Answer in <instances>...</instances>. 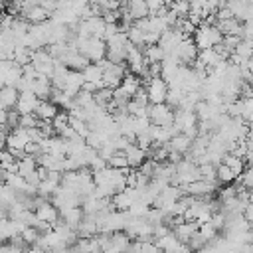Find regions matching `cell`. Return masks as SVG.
I'll use <instances>...</instances> for the list:
<instances>
[{
  "label": "cell",
  "instance_id": "52a82bcc",
  "mask_svg": "<svg viewBox=\"0 0 253 253\" xmlns=\"http://www.w3.org/2000/svg\"><path fill=\"white\" fill-rule=\"evenodd\" d=\"M215 188H217V182H210V180L198 178V180L186 184L182 188V192L188 194V196H194V198H211V194L215 192Z\"/></svg>",
  "mask_w": 253,
  "mask_h": 253
},
{
  "label": "cell",
  "instance_id": "83f0119b",
  "mask_svg": "<svg viewBox=\"0 0 253 253\" xmlns=\"http://www.w3.org/2000/svg\"><path fill=\"white\" fill-rule=\"evenodd\" d=\"M49 123H51V126H53V132L59 134V132L69 125V113H67V111H57L55 117H53Z\"/></svg>",
  "mask_w": 253,
  "mask_h": 253
},
{
  "label": "cell",
  "instance_id": "836d02e7",
  "mask_svg": "<svg viewBox=\"0 0 253 253\" xmlns=\"http://www.w3.org/2000/svg\"><path fill=\"white\" fill-rule=\"evenodd\" d=\"M6 119H8V109L0 107V125H6Z\"/></svg>",
  "mask_w": 253,
  "mask_h": 253
},
{
  "label": "cell",
  "instance_id": "4fadbf2b",
  "mask_svg": "<svg viewBox=\"0 0 253 253\" xmlns=\"http://www.w3.org/2000/svg\"><path fill=\"white\" fill-rule=\"evenodd\" d=\"M51 81H49V77H43V75H38L34 81H32V93L40 99V101H45V99H49V95H51Z\"/></svg>",
  "mask_w": 253,
  "mask_h": 253
},
{
  "label": "cell",
  "instance_id": "d6986e66",
  "mask_svg": "<svg viewBox=\"0 0 253 253\" xmlns=\"http://www.w3.org/2000/svg\"><path fill=\"white\" fill-rule=\"evenodd\" d=\"M81 87H83V77H81V73H79V71L69 69V71H67V77H65V83H63V89H61V91H65L67 95L75 97V95L81 91Z\"/></svg>",
  "mask_w": 253,
  "mask_h": 253
},
{
  "label": "cell",
  "instance_id": "f1b7e54d",
  "mask_svg": "<svg viewBox=\"0 0 253 253\" xmlns=\"http://www.w3.org/2000/svg\"><path fill=\"white\" fill-rule=\"evenodd\" d=\"M233 180H235V176L231 174V170L223 162H219L215 166V182H219V184H231Z\"/></svg>",
  "mask_w": 253,
  "mask_h": 253
},
{
  "label": "cell",
  "instance_id": "9a60e30c",
  "mask_svg": "<svg viewBox=\"0 0 253 253\" xmlns=\"http://www.w3.org/2000/svg\"><path fill=\"white\" fill-rule=\"evenodd\" d=\"M20 18H24V20L30 22V24H40V22H45V20L49 18V12H47L43 6H40V4H32L30 8H26V10L20 14Z\"/></svg>",
  "mask_w": 253,
  "mask_h": 253
},
{
  "label": "cell",
  "instance_id": "8fae6325",
  "mask_svg": "<svg viewBox=\"0 0 253 253\" xmlns=\"http://www.w3.org/2000/svg\"><path fill=\"white\" fill-rule=\"evenodd\" d=\"M196 229H198V223H196V221H190V219H182L180 223H176V225L170 227V231H172V233L176 235V239L182 241V243H188V239L196 233Z\"/></svg>",
  "mask_w": 253,
  "mask_h": 253
},
{
  "label": "cell",
  "instance_id": "5b68a950",
  "mask_svg": "<svg viewBox=\"0 0 253 253\" xmlns=\"http://www.w3.org/2000/svg\"><path fill=\"white\" fill-rule=\"evenodd\" d=\"M144 93L150 105L154 103H164L166 93H168V83L162 77H148L146 85H144Z\"/></svg>",
  "mask_w": 253,
  "mask_h": 253
},
{
  "label": "cell",
  "instance_id": "7402d4cb",
  "mask_svg": "<svg viewBox=\"0 0 253 253\" xmlns=\"http://www.w3.org/2000/svg\"><path fill=\"white\" fill-rule=\"evenodd\" d=\"M221 162L231 170V174L237 178L245 168H247V162L241 158V156H237V154H233V152H227V154H223V158H221Z\"/></svg>",
  "mask_w": 253,
  "mask_h": 253
},
{
  "label": "cell",
  "instance_id": "ac0fdd59",
  "mask_svg": "<svg viewBox=\"0 0 253 253\" xmlns=\"http://www.w3.org/2000/svg\"><path fill=\"white\" fill-rule=\"evenodd\" d=\"M81 217H83V210H81V206H75V208H63V210H59V219H61L65 225H69L71 229H77V225H79Z\"/></svg>",
  "mask_w": 253,
  "mask_h": 253
},
{
  "label": "cell",
  "instance_id": "f546056e",
  "mask_svg": "<svg viewBox=\"0 0 253 253\" xmlns=\"http://www.w3.org/2000/svg\"><path fill=\"white\" fill-rule=\"evenodd\" d=\"M168 10L176 18H186V14L190 12V4H188V0H174V2L168 4Z\"/></svg>",
  "mask_w": 253,
  "mask_h": 253
},
{
  "label": "cell",
  "instance_id": "2e32d148",
  "mask_svg": "<svg viewBox=\"0 0 253 253\" xmlns=\"http://www.w3.org/2000/svg\"><path fill=\"white\" fill-rule=\"evenodd\" d=\"M168 150H172V152H178V154H188V150H190V146H192V138L188 136V134H184V132H176L170 140H168Z\"/></svg>",
  "mask_w": 253,
  "mask_h": 253
},
{
  "label": "cell",
  "instance_id": "7c38bea8",
  "mask_svg": "<svg viewBox=\"0 0 253 253\" xmlns=\"http://www.w3.org/2000/svg\"><path fill=\"white\" fill-rule=\"evenodd\" d=\"M225 6L237 22H249L251 20V4L241 2V0H229Z\"/></svg>",
  "mask_w": 253,
  "mask_h": 253
},
{
  "label": "cell",
  "instance_id": "cb8c5ba5",
  "mask_svg": "<svg viewBox=\"0 0 253 253\" xmlns=\"http://www.w3.org/2000/svg\"><path fill=\"white\" fill-rule=\"evenodd\" d=\"M142 55L146 63H160L164 59V49L158 43H148V45H142Z\"/></svg>",
  "mask_w": 253,
  "mask_h": 253
},
{
  "label": "cell",
  "instance_id": "44dd1931",
  "mask_svg": "<svg viewBox=\"0 0 253 253\" xmlns=\"http://www.w3.org/2000/svg\"><path fill=\"white\" fill-rule=\"evenodd\" d=\"M57 111H59V107L53 105L49 99H45V101H40V103H38L34 115L38 117V121H51V119L55 117Z\"/></svg>",
  "mask_w": 253,
  "mask_h": 253
},
{
  "label": "cell",
  "instance_id": "4316f807",
  "mask_svg": "<svg viewBox=\"0 0 253 253\" xmlns=\"http://www.w3.org/2000/svg\"><path fill=\"white\" fill-rule=\"evenodd\" d=\"M93 99H95V103H99L101 107H109L111 105V101H113V89H109V87H99L95 93H93Z\"/></svg>",
  "mask_w": 253,
  "mask_h": 253
},
{
  "label": "cell",
  "instance_id": "8992f818",
  "mask_svg": "<svg viewBox=\"0 0 253 253\" xmlns=\"http://www.w3.org/2000/svg\"><path fill=\"white\" fill-rule=\"evenodd\" d=\"M172 57H174L180 65H192V63L196 61V57H198V47H196V43L192 42V38L182 40V42L176 45Z\"/></svg>",
  "mask_w": 253,
  "mask_h": 253
},
{
  "label": "cell",
  "instance_id": "30bf717a",
  "mask_svg": "<svg viewBox=\"0 0 253 253\" xmlns=\"http://www.w3.org/2000/svg\"><path fill=\"white\" fill-rule=\"evenodd\" d=\"M59 63H63L67 69H73V71H81L87 63H89V59L83 55V53H79L73 45H69V49L65 51V55L59 59Z\"/></svg>",
  "mask_w": 253,
  "mask_h": 253
},
{
  "label": "cell",
  "instance_id": "7a4b0ae2",
  "mask_svg": "<svg viewBox=\"0 0 253 253\" xmlns=\"http://www.w3.org/2000/svg\"><path fill=\"white\" fill-rule=\"evenodd\" d=\"M103 69V87H109V89H115L121 85L125 73H126V67L125 63H111L107 57H103L101 61H97Z\"/></svg>",
  "mask_w": 253,
  "mask_h": 253
},
{
  "label": "cell",
  "instance_id": "e0dca14e",
  "mask_svg": "<svg viewBox=\"0 0 253 253\" xmlns=\"http://www.w3.org/2000/svg\"><path fill=\"white\" fill-rule=\"evenodd\" d=\"M81 77H83V81L85 83H95V85H99V87H103V69H101V65L99 63H87L81 71Z\"/></svg>",
  "mask_w": 253,
  "mask_h": 253
},
{
  "label": "cell",
  "instance_id": "603a6c76",
  "mask_svg": "<svg viewBox=\"0 0 253 253\" xmlns=\"http://www.w3.org/2000/svg\"><path fill=\"white\" fill-rule=\"evenodd\" d=\"M18 99V89L12 85H4L0 87V107L2 109H14Z\"/></svg>",
  "mask_w": 253,
  "mask_h": 253
},
{
  "label": "cell",
  "instance_id": "d4e9b609",
  "mask_svg": "<svg viewBox=\"0 0 253 253\" xmlns=\"http://www.w3.org/2000/svg\"><path fill=\"white\" fill-rule=\"evenodd\" d=\"M36 168H38V162H36V158L30 156V154H22V156L16 160V172H18L20 176H28V174L34 172Z\"/></svg>",
  "mask_w": 253,
  "mask_h": 253
},
{
  "label": "cell",
  "instance_id": "277c9868",
  "mask_svg": "<svg viewBox=\"0 0 253 253\" xmlns=\"http://www.w3.org/2000/svg\"><path fill=\"white\" fill-rule=\"evenodd\" d=\"M146 115H148L150 123H152V125H158V126H168V125H172V121H174V109L168 107L166 103L148 105Z\"/></svg>",
  "mask_w": 253,
  "mask_h": 253
},
{
  "label": "cell",
  "instance_id": "9c48e42d",
  "mask_svg": "<svg viewBox=\"0 0 253 253\" xmlns=\"http://www.w3.org/2000/svg\"><path fill=\"white\" fill-rule=\"evenodd\" d=\"M38 103H40V99H38L32 91H20L14 109H16L20 115H34Z\"/></svg>",
  "mask_w": 253,
  "mask_h": 253
},
{
  "label": "cell",
  "instance_id": "4dcf8cb0",
  "mask_svg": "<svg viewBox=\"0 0 253 253\" xmlns=\"http://www.w3.org/2000/svg\"><path fill=\"white\" fill-rule=\"evenodd\" d=\"M107 166L117 168V170H128V166H126V158H125V152H123V150H117L113 156H109V158H107Z\"/></svg>",
  "mask_w": 253,
  "mask_h": 253
},
{
  "label": "cell",
  "instance_id": "5bb4252c",
  "mask_svg": "<svg viewBox=\"0 0 253 253\" xmlns=\"http://www.w3.org/2000/svg\"><path fill=\"white\" fill-rule=\"evenodd\" d=\"M123 152H125V158H126V166L128 168H138L144 162V158H146V150H142L134 142H130Z\"/></svg>",
  "mask_w": 253,
  "mask_h": 253
},
{
  "label": "cell",
  "instance_id": "e575fe53",
  "mask_svg": "<svg viewBox=\"0 0 253 253\" xmlns=\"http://www.w3.org/2000/svg\"><path fill=\"white\" fill-rule=\"evenodd\" d=\"M101 253H117V251H115V249H113V247H107V249H103V251H101Z\"/></svg>",
  "mask_w": 253,
  "mask_h": 253
},
{
  "label": "cell",
  "instance_id": "3957f363",
  "mask_svg": "<svg viewBox=\"0 0 253 253\" xmlns=\"http://www.w3.org/2000/svg\"><path fill=\"white\" fill-rule=\"evenodd\" d=\"M28 142H30L28 128H24V126H14V128H10V132H8V136H6V150H10L14 156H22Z\"/></svg>",
  "mask_w": 253,
  "mask_h": 253
},
{
  "label": "cell",
  "instance_id": "d6a6232c",
  "mask_svg": "<svg viewBox=\"0 0 253 253\" xmlns=\"http://www.w3.org/2000/svg\"><path fill=\"white\" fill-rule=\"evenodd\" d=\"M36 125H38V117L36 115H20V119H18V126L34 128Z\"/></svg>",
  "mask_w": 253,
  "mask_h": 253
},
{
  "label": "cell",
  "instance_id": "6da1fadb",
  "mask_svg": "<svg viewBox=\"0 0 253 253\" xmlns=\"http://www.w3.org/2000/svg\"><path fill=\"white\" fill-rule=\"evenodd\" d=\"M221 32L215 28V24H206L202 22L196 32L192 34V42L196 43L198 49H208V47H213L217 43H221Z\"/></svg>",
  "mask_w": 253,
  "mask_h": 253
},
{
  "label": "cell",
  "instance_id": "ba28073f",
  "mask_svg": "<svg viewBox=\"0 0 253 253\" xmlns=\"http://www.w3.org/2000/svg\"><path fill=\"white\" fill-rule=\"evenodd\" d=\"M34 213L40 221H45L49 225H55L59 221V210L49 202V200H43L40 206L34 208Z\"/></svg>",
  "mask_w": 253,
  "mask_h": 253
},
{
  "label": "cell",
  "instance_id": "484cf974",
  "mask_svg": "<svg viewBox=\"0 0 253 253\" xmlns=\"http://www.w3.org/2000/svg\"><path fill=\"white\" fill-rule=\"evenodd\" d=\"M121 87L126 91V95L128 97H132L140 87H142V83H140V77H136L134 73H125V77H123V81H121Z\"/></svg>",
  "mask_w": 253,
  "mask_h": 253
},
{
  "label": "cell",
  "instance_id": "ffe728a7",
  "mask_svg": "<svg viewBox=\"0 0 253 253\" xmlns=\"http://www.w3.org/2000/svg\"><path fill=\"white\" fill-rule=\"evenodd\" d=\"M128 245H130V237L123 229L109 233V247H113L117 253H128Z\"/></svg>",
  "mask_w": 253,
  "mask_h": 253
},
{
  "label": "cell",
  "instance_id": "1f68e13d",
  "mask_svg": "<svg viewBox=\"0 0 253 253\" xmlns=\"http://www.w3.org/2000/svg\"><path fill=\"white\" fill-rule=\"evenodd\" d=\"M18 235L22 237V241H24L26 245H34V243L38 241V237H40V231H38L36 227H32V225H26Z\"/></svg>",
  "mask_w": 253,
  "mask_h": 253
}]
</instances>
